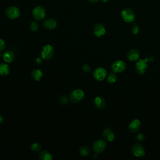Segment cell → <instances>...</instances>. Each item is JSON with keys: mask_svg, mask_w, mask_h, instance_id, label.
I'll list each match as a JSON object with an SVG mask.
<instances>
[{"mask_svg": "<svg viewBox=\"0 0 160 160\" xmlns=\"http://www.w3.org/2000/svg\"><path fill=\"white\" fill-rule=\"evenodd\" d=\"M94 104L95 106V107L97 108L98 109L102 110L105 107L106 101H105L104 98H103L102 96H98L94 98Z\"/></svg>", "mask_w": 160, "mask_h": 160, "instance_id": "16", "label": "cell"}, {"mask_svg": "<svg viewBox=\"0 0 160 160\" xmlns=\"http://www.w3.org/2000/svg\"><path fill=\"white\" fill-rule=\"evenodd\" d=\"M42 60H43L42 58H38L36 59L35 62H36V63L37 65H40V64H41V63H42Z\"/></svg>", "mask_w": 160, "mask_h": 160, "instance_id": "30", "label": "cell"}, {"mask_svg": "<svg viewBox=\"0 0 160 160\" xmlns=\"http://www.w3.org/2000/svg\"><path fill=\"white\" fill-rule=\"evenodd\" d=\"M140 52L138 49H132L127 53V58L131 62H136L139 59Z\"/></svg>", "mask_w": 160, "mask_h": 160, "instance_id": "12", "label": "cell"}, {"mask_svg": "<svg viewBox=\"0 0 160 160\" xmlns=\"http://www.w3.org/2000/svg\"><path fill=\"white\" fill-rule=\"evenodd\" d=\"M3 118L2 115L0 114V124H2L3 123Z\"/></svg>", "mask_w": 160, "mask_h": 160, "instance_id": "32", "label": "cell"}, {"mask_svg": "<svg viewBox=\"0 0 160 160\" xmlns=\"http://www.w3.org/2000/svg\"><path fill=\"white\" fill-rule=\"evenodd\" d=\"M43 26L48 30H54L57 26V21L53 18H48L43 22Z\"/></svg>", "mask_w": 160, "mask_h": 160, "instance_id": "15", "label": "cell"}, {"mask_svg": "<svg viewBox=\"0 0 160 160\" xmlns=\"http://www.w3.org/2000/svg\"><path fill=\"white\" fill-rule=\"evenodd\" d=\"M102 135H103V138L105 140L108 141L109 142L113 141L115 138L114 133L113 132V131L111 129H110L108 128H106L103 130V131L102 133Z\"/></svg>", "mask_w": 160, "mask_h": 160, "instance_id": "13", "label": "cell"}, {"mask_svg": "<svg viewBox=\"0 0 160 160\" xmlns=\"http://www.w3.org/2000/svg\"><path fill=\"white\" fill-rule=\"evenodd\" d=\"M32 15L34 20L39 21L43 20L46 16V10L41 6L36 7L32 12Z\"/></svg>", "mask_w": 160, "mask_h": 160, "instance_id": "5", "label": "cell"}, {"mask_svg": "<svg viewBox=\"0 0 160 160\" xmlns=\"http://www.w3.org/2000/svg\"><path fill=\"white\" fill-rule=\"evenodd\" d=\"M21 14L20 10L18 8L16 7H8L5 10L6 16L11 20H15L20 17Z\"/></svg>", "mask_w": 160, "mask_h": 160, "instance_id": "6", "label": "cell"}, {"mask_svg": "<svg viewBox=\"0 0 160 160\" xmlns=\"http://www.w3.org/2000/svg\"><path fill=\"white\" fill-rule=\"evenodd\" d=\"M82 70H83V71H85V73H89L91 72V67L89 66V65L88 64H85L84 65H83L82 66Z\"/></svg>", "mask_w": 160, "mask_h": 160, "instance_id": "28", "label": "cell"}, {"mask_svg": "<svg viewBox=\"0 0 160 160\" xmlns=\"http://www.w3.org/2000/svg\"><path fill=\"white\" fill-rule=\"evenodd\" d=\"M117 79H118V77L116 73L114 72L110 73L107 76V81L110 84L115 83L117 81Z\"/></svg>", "mask_w": 160, "mask_h": 160, "instance_id": "21", "label": "cell"}, {"mask_svg": "<svg viewBox=\"0 0 160 160\" xmlns=\"http://www.w3.org/2000/svg\"><path fill=\"white\" fill-rule=\"evenodd\" d=\"M145 135L143 133H139L136 136V139L139 141H143L145 139Z\"/></svg>", "mask_w": 160, "mask_h": 160, "instance_id": "29", "label": "cell"}, {"mask_svg": "<svg viewBox=\"0 0 160 160\" xmlns=\"http://www.w3.org/2000/svg\"><path fill=\"white\" fill-rule=\"evenodd\" d=\"M7 48V44L5 43V41L2 39L0 38V53L4 51Z\"/></svg>", "mask_w": 160, "mask_h": 160, "instance_id": "25", "label": "cell"}, {"mask_svg": "<svg viewBox=\"0 0 160 160\" xmlns=\"http://www.w3.org/2000/svg\"><path fill=\"white\" fill-rule=\"evenodd\" d=\"M126 69V63L123 60H117L112 65V70L115 73H120Z\"/></svg>", "mask_w": 160, "mask_h": 160, "instance_id": "7", "label": "cell"}, {"mask_svg": "<svg viewBox=\"0 0 160 160\" xmlns=\"http://www.w3.org/2000/svg\"><path fill=\"white\" fill-rule=\"evenodd\" d=\"M31 149L33 151L38 152V151H40L41 150L42 146H41V145L39 143L35 142V143H33L31 145Z\"/></svg>", "mask_w": 160, "mask_h": 160, "instance_id": "23", "label": "cell"}, {"mask_svg": "<svg viewBox=\"0 0 160 160\" xmlns=\"http://www.w3.org/2000/svg\"><path fill=\"white\" fill-rule=\"evenodd\" d=\"M121 16L123 21L127 23H131L135 21L136 15L134 11L130 8H126L121 11Z\"/></svg>", "mask_w": 160, "mask_h": 160, "instance_id": "2", "label": "cell"}, {"mask_svg": "<svg viewBox=\"0 0 160 160\" xmlns=\"http://www.w3.org/2000/svg\"><path fill=\"white\" fill-rule=\"evenodd\" d=\"M88 1H89L90 3H96L98 2L99 0H88Z\"/></svg>", "mask_w": 160, "mask_h": 160, "instance_id": "31", "label": "cell"}, {"mask_svg": "<svg viewBox=\"0 0 160 160\" xmlns=\"http://www.w3.org/2000/svg\"><path fill=\"white\" fill-rule=\"evenodd\" d=\"M3 58L4 61H5L6 63H12V62L15 60V55L14 53H13V51H10V50H8V51H5V52L3 53Z\"/></svg>", "mask_w": 160, "mask_h": 160, "instance_id": "17", "label": "cell"}, {"mask_svg": "<svg viewBox=\"0 0 160 160\" xmlns=\"http://www.w3.org/2000/svg\"><path fill=\"white\" fill-rule=\"evenodd\" d=\"M31 78L36 81H39L41 80L43 76L42 71L39 69H35L31 71Z\"/></svg>", "mask_w": 160, "mask_h": 160, "instance_id": "18", "label": "cell"}, {"mask_svg": "<svg viewBox=\"0 0 160 160\" xmlns=\"http://www.w3.org/2000/svg\"><path fill=\"white\" fill-rule=\"evenodd\" d=\"M85 97V93L83 90L80 89H77L73 91L70 96H69V100L71 103H77L81 101Z\"/></svg>", "mask_w": 160, "mask_h": 160, "instance_id": "4", "label": "cell"}, {"mask_svg": "<svg viewBox=\"0 0 160 160\" xmlns=\"http://www.w3.org/2000/svg\"><path fill=\"white\" fill-rule=\"evenodd\" d=\"M141 121L138 119L133 120L128 125L130 131L132 133H137L141 128Z\"/></svg>", "mask_w": 160, "mask_h": 160, "instance_id": "14", "label": "cell"}, {"mask_svg": "<svg viewBox=\"0 0 160 160\" xmlns=\"http://www.w3.org/2000/svg\"><path fill=\"white\" fill-rule=\"evenodd\" d=\"M10 68L7 63H0V75L5 76L10 74Z\"/></svg>", "mask_w": 160, "mask_h": 160, "instance_id": "19", "label": "cell"}, {"mask_svg": "<svg viewBox=\"0 0 160 160\" xmlns=\"http://www.w3.org/2000/svg\"><path fill=\"white\" fill-rule=\"evenodd\" d=\"M131 33L134 34V35H136L139 33V26L137 24H134L132 26H131Z\"/></svg>", "mask_w": 160, "mask_h": 160, "instance_id": "24", "label": "cell"}, {"mask_svg": "<svg viewBox=\"0 0 160 160\" xmlns=\"http://www.w3.org/2000/svg\"><path fill=\"white\" fill-rule=\"evenodd\" d=\"M102 1L104 2V3H107L109 0H102Z\"/></svg>", "mask_w": 160, "mask_h": 160, "instance_id": "33", "label": "cell"}, {"mask_svg": "<svg viewBox=\"0 0 160 160\" xmlns=\"http://www.w3.org/2000/svg\"><path fill=\"white\" fill-rule=\"evenodd\" d=\"M131 152L133 154L136 158L144 157L146 154L143 146H142V145L139 143H136L133 145L131 148Z\"/></svg>", "mask_w": 160, "mask_h": 160, "instance_id": "10", "label": "cell"}, {"mask_svg": "<svg viewBox=\"0 0 160 160\" xmlns=\"http://www.w3.org/2000/svg\"><path fill=\"white\" fill-rule=\"evenodd\" d=\"M38 158L41 160H51L53 159V156L50 152L44 150L39 153Z\"/></svg>", "mask_w": 160, "mask_h": 160, "instance_id": "20", "label": "cell"}, {"mask_svg": "<svg viewBox=\"0 0 160 160\" xmlns=\"http://www.w3.org/2000/svg\"><path fill=\"white\" fill-rule=\"evenodd\" d=\"M93 33L96 37L100 38L105 34L106 28L101 23H97L93 28Z\"/></svg>", "mask_w": 160, "mask_h": 160, "instance_id": "11", "label": "cell"}, {"mask_svg": "<svg viewBox=\"0 0 160 160\" xmlns=\"http://www.w3.org/2000/svg\"><path fill=\"white\" fill-rule=\"evenodd\" d=\"M68 100L69 99H68V98L66 96H62L59 99V102L62 104H63V105H65L66 104L68 103Z\"/></svg>", "mask_w": 160, "mask_h": 160, "instance_id": "27", "label": "cell"}, {"mask_svg": "<svg viewBox=\"0 0 160 160\" xmlns=\"http://www.w3.org/2000/svg\"><path fill=\"white\" fill-rule=\"evenodd\" d=\"M39 28V25L36 22H32L30 25V30L31 31H36Z\"/></svg>", "mask_w": 160, "mask_h": 160, "instance_id": "26", "label": "cell"}, {"mask_svg": "<svg viewBox=\"0 0 160 160\" xmlns=\"http://www.w3.org/2000/svg\"><path fill=\"white\" fill-rule=\"evenodd\" d=\"M106 147V143L105 141L99 139L96 140L92 145L93 149L96 154H99L104 151Z\"/></svg>", "mask_w": 160, "mask_h": 160, "instance_id": "8", "label": "cell"}, {"mask_svg": "<svg viewBox=\"0 0 160 160\" xmlns=\"http://www.w3.org/2000/svg\"><path fill=\"white\" fill-rule=\"evenodd\" d=\"M80 154L82 156H88L90 153H91V151H90V149L87 147V146H81L80 149Z\"/></svg>", "mask_w": 160, "mask_h": 160, "instance_id": "22", "label": "cell"}, {"mask_svg": "<svg viewBox=\"0 0 160 160\" xmlns=\"http://www.w3.org/2000/svg\"><path fill=\"white\" fill-rule=\"evenodd\" d=\"M149 58H146L144 59H139L136 61L135 65V69L136 72L139 75H143L146 71L148 65V62H149Z\"/></svg>", "mask_w": 160, "mask_h": 160, "instance_id": "3", "label": "cell"}, {"mask_svg": "<svg viewBox=\"0 0 160 160\" xmlns=\"http://www.w3.org/2000/svg\"><path fill=\"white\" fill-rule=\"evenodd\" d=\"M54 48L51 44H46L42 48L41 52V58L44 60H51L54 55Z\"/></svg>", "mask_w": 160, "mask_h": 160, "instance_id": "1", "label": "cell"}, {"mask_svg": "<svg viewBox=\"0 0 160 160\" xmlns=\"http://www.w3.org/2000/svg\"><path fill=\"white\" fill-rule=\"evenodd\" d=\"M106 76H107V71H106V69L102 67L97 68L93 74V78L98 81H103L106 78Z\"/></svg>", "mask_w": 160, "mask_h": 160, "instance_id": "9", "label": "cell"}]
</instances>
